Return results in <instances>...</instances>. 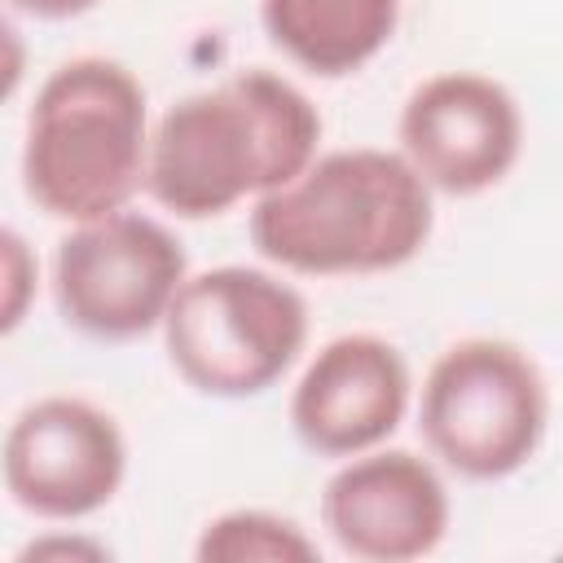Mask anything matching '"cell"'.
<instances>
[{"instance_id": "cell-1", "label": "cell", "mask_w": 563, "mask_h": 563, "mask_svg": "<svg viewBox=\"0 0 563 563\" xmlns=\"http://www.w3.org/2000/svg\"><path fill=\"white\" fill-rule=\"evenodd\" d=\"M321 141L317 106L255 66L163 110L150 132L145 189L180 220H211L308 172Z\"/></svg>"}, {"instance_id": "cell-2", "label": "cell", "mask_w": 563, "mask_h": 563, "mask_svg": "<svg viewBox=\"0 0 563 563\" xmlns=\"http://www.w3.org/2000/svg\"><path fill=\"white\" fill-rule=\"evenodd\" d=\"M431 185L405 154L356 145L308 163L290 185L255 198V251L308 277L387 273L409 264L431 238Z\"/></svg>"}, {"instance_id": "cell-3", "label": "cell", "mask_w": 563, "mask_h": 563, "mask_svg": "<svg viewBox=\"0 0 563 563\" xmlns=\"http://www.w3.org/2000/svg\"><path fill=\"white\" fill-rule=\"evenodd\" d=\"M150 119L141 79L114 57H70L35 92L22 145L26 198L70 224L114 216L145 185Z\"/></svg>"}, {"instance_id": "cell-4", "label": "cell", "mask_w": 563, "mask_h": 563, "mask_svg": "<svg viewBox=\"0 0 563 563\" xmlns=\"http://www.w3.org/2000/svg\"><path fill=\"white\" fill-rule=\"evenodd\" d=\"M176 374L220 400L268 391L308 343V303L277 273L220 264L189 273L163 317Z\"/></svg>"}, {"instance_id": "cell-5", "label": "cell", "mask_w": 563, "mask_h": 563, "mask_svg": "<svg viewBox=\"0 0 563 563\" xmlns=\"http://www.w3.org/2000/svg\"><path fill=\"white\" fill-rule=\"evenodd\" d=\"M550 391L537 361L510 339H457L422 383L418 427L431 453L466 479H506L545 440Z\"/></svg>"}, {"instance_id": "cell-6", "label": "cell", "mask_w": 563, "mask_h": 563, "mask_svg": "<svg viewBox=\"0 0 563 563\" xmlns=\"http://www.w3.org/2000/svg\"><path fill=\"white\" fill-rule=\"evenodd\" d=\"M189 260L180 238L141 211L75 224L53 255V299L66 325L123 343L163 325Z\"/></svg>"}, {"instance_id": "cell-7", "label": "cell", "mask_w": 563, "mask_h": 563, "mask_svg": "<svg viewBox=\"0 0 563 563\" xmlns=\"http://www.w3.org/2000/svg\"><path fill=\"white\" fill-rule=\"evenodd\" d=\"M4 488L40 519H84L114 501L128 475L119 422L79 396H44L4 431Z\"/></svg>"}, {"instance_id": "cell-8", "label": "cell", "mask_w": 563, "mask_h": 563, "mask_svg": "<svg viewBox=\"0 0 563 563\" xmlns=\"http://www.w3.org/2000/svg\"><path fill=\"white\" fill-rule=\"evenodd\" d=\"M523 150V114L506 84L444 70L418 84L400 110V154L453 198L484 194L510 176Z\"/></svg>"}, {"instance_id": "cell-9", "label": "cell", "mask_w": 563, "mask_h": 563, "mask_svg": "<svg viewBox=\"0 0 563 563\" xmlns=\"http://www.w3.org/2000/svg\"><path fill=\"white\" fill-rule=\"evenodd\" d=\"M321 519L343 554L365 563H409L449 537L453 506L427 457L409 449H369L330 475Z\"/></svg>"}, {"instance_id": "cell-10", "label": "cell", "mask_w": 563, "mask_h": 563, "mask_svg": "<svg viewBox=\"0 0 563 563\" xmlns=\"http://www.w3.org/2000/svg\"><path fill=\"white\" fill-rule=\"evenodd\" d=\"M409 387V365L396 343L378 334H339L295 383L290 427L321 457H356L400 427Z\"/></svg>"}, {"instance_id": "cell-11", "label": "cell", "mask_w": 563, "mask_h": 563, "mask_svg": "<svg viewBox=\"0 0 563 563\" xmlns=\"http://www.w3.org/2000/svg\"><path fill=\"white\" fill-rule=\"evenodd\" d=\"M268 40L308 75L343 79L374 62L400 22V0H260Z\"/></svg>"}, {"instance_id": "cell-12", "label": "cell", "mask_w": 563, "mask_h": 563, "mask_svg": "<svg viewBox=\"0 0 563 563\" xmlns=\"http://www.w3.org/2000/svg\"><path fill=\"white\" fill-rule=\"evenodd\" d=\"M194 554L202 563H312L317 541L286 515L224 510L202 528Z\"/></svg>"}, {"instance_id": "cell-13", "label": "cell", "mask_w": 563, "mask_h": 563, "mask_svg": "<svg viewBox=\"0 0 563 563\" xmlns=\"http://www.w3.org/2000/svg\"><path fill=\"white\" fill-rule=\"evenodd\" d=\"M4 334L9 330H18V321H22V308H26V295H31V282H35V260H31V251H26V242L18 238V229H4Z\"/></svg>"}, {"instance_id": "cell-14", "label": "cell", "mask_w": 563, "mask_h": 563, "mask_svg": "<svg viewBox=\"0 0 563 563\" xmlns=\"http://www.w3.org/2000/svg\"><path fill=\"white\" fill-rule=\"evenodd\" d=\"M48 554H57V559H66V554H70V559H110V550H106V545L84 541V537H70V541H66V537H44V541H31V545H26L18 559H22V563H31V559H48Z\"/></svg>"}, {"instance_id": "cell-15", "label": "cell", "mask_w": 563, "mask_h": 563, "mask_svg": "<svg viewBox=\"0 0 563 563\" xmlns=\"http://www.w3.org/2000/svg\"><path fill=\"white\" fill-rule=\"evenodd\" d=\"M18 13H31V18H44V22H66V18H79L88 13L97 0H9Z\"/></svg>"}]
</instances>
